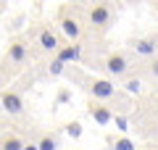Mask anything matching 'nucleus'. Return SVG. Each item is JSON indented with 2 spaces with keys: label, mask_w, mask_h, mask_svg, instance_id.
<instances>
[{
  "label": "nucleus",
  "mask_w": 158,
  "mask_h": 150,
  "mask_svg": "<svg viewBox=\"0 0 158 150\" xmlns=\"http://www.w3.org/2000/svg\"><path fill=\"white\" fill-rule=\"evenodd\" d=\"M58 24H61V32L66 34L71 42H79V37H82L85 27H82V19H79L77 13H71L69 8H63L61 16H58Z\"/></svg>",
  "instance_id": "f257e3e1"
},
{
  "label": "nucleus",
  "mask_w": 158,
  "mask_h": 150,
  "mask_svg": "<svg viewBox=\"0 0 158 150\" xmlns=\"http://www.w3.org/2000/svg\"><path fill=\"white\" fill-rule=\"evenodd\" d=\"M106 71H108V77H113V79H127L129 71H132V63H129V58H127L124 53H111V56L106 58Z\"/></svg>",
  "instance_id": "f03ea898"
},
{
  "label": "nucleus",
  "mask_w": 158,
  "mask_h": 150,
  "mask_svg": "<svg viewBox=\"0 0 158 150\" xmlns=\"http://www.w3.org/2000/svg\"><path fill=\"white\" fill-rule=\"evenodd\" d=\"M90 95L98 100V103H111V100H118L116 84L108 82V79H92V82H90Z\"/></svg>",
  "instance_id": "7ed1b4c3"
},
{
  "label": "nucleus",
  "mask_w": 158,
  "mask_h": 150,
  "mask_svg": "<svg viewBox=\"0 0 158 150\" xmlns=\"http://www.w3.org/2000/svg\"><path fill=\"white\" fill-rule=\"evenodd\" d=\"M87 21H90L92 29H100V32H106V29L113 24V13H111V8H108V6L98 3V6L90 8V13H87Z\"/></svg>",
  "instance_id": "20e7f679"
},
{
  "label": "nucleus",
  "mask_w": 158,
  "mask_h": 150,
  "mask_svg": "<svg viewBox=\"0 0 158 150\" xmlns=\"http://www.w3.org/2000/svg\"><path fill=\"white\" fill-rule=\"evenodd\" d=\"M0 108L8 113V116H21L24 113V100L16 90H6L0 92Z\"/></svg>",
  "instance_id": "39448f33"
},
{
  "label": "nucleus",
  "mask_w": 158,
  "mask_h": 150,
  "mask_svg": "<svg viewBox=\"0 0 158 150\" xmlns=\"http://www.w3.org/2000/svg\"><path fill=\"white\" fill-rule=\"evenodd\" d=\"M27 58H29V48H27V42L24 40H11V45H8V50H6V61L11 63V66H24L27 63Z\"/></svg>",
  "instance_id": "423d86ee"
},
{
  "label": "nucleus",
  "mask_w": 158,
  "mask_h": 150,
  "mask_svg": "<svg viewBox=\"0 0 158 150\" xmlns=\"http://www.w3.org/2000/svg\"><path fill=\"white\" fill-rule=\"evenodd\" d=\"M37 45H40V50H42V53H53V56L61 50V40H58V34L53 32L50 27H42V29H40Z\"/></svg>",
  "instance_id": "0eeeda50"
},
{
  "label": "nucleus",
  "mask_w": 158,
  "mask_h": 150,
  "mask_svg": "<svg viewBox=\"0 0 158 150\" xmlns=\"http://www.w3.org/2000/svg\"><path fill=\"white\" fill-rule=\"evenodd\" d=\"M129 48L135 50L137 56L156 58V53H158V40H156V37H140V40H132Z\"/></svg>",
  "instance_id": "6e6552de"
},
{
  "label": "nucleus",
  "mask_w": 158,
  "mask_h": 150,
  "mask_svg": "<svg viewBox=\"0 0 158 150\" xmlns=\"http://www.w3.org/2000/svg\"><path fill=\"white\" fill-rule=\"evenodd\" d=\"M90 116H92V121L95 124H100V127H108V124L113 121V111L106 106V103H90Z\"/></svg>",
  "instance_id": "1a4fd4ad"
},
{
  "label": "nucleus",
  "mask_w": 158,
  "mask_h": 150,
  "mask_svg": "<svg viewBox=\"0 0 158 150\" xmlns=\"http://www.w3.org/2000/svg\"><path fill=\"white\" fill-rule=\"evenodd\" d=\"M56 58H58V61H63V63H77V61H82V45H79V42L61 45V50L56 53Z\"/></svg>",
  "instance_id": "9d476101"
},
{
  "label": "nucleus",
  "mask_w": 158,
  "mask_h": 150,
  "mask_svg": "<svg viewBox=\"0 0 158 150\" xmlns=\"http://www.w3.org/2000/svg\"><path fill=\"white\" fill-rule=\"evenodd\" d=\"M0 150H24V142L19 134H6L0 140Z\"/></svg>",
  "instance_id": "9b49d317"
},
{
  "label": "nucleus",
  "mask_w": 158,
  "mask_h": 150,
  "mask_svg": "<svg viewBox=\"0 0 158 150\" xmlns=\"http://www.w3.org/2000/svg\"><path fill=\"white\" fill-rule=\"evenodd\" d=\"M37 148L40 150H58V148H61V142H58L56 134H42L40 142H37Z\"/></svg>",
  "instance_id": "f8f14e48"
},
{
  "label": "nucleus",
  "mask_w": 158,
  "mask_h": 150,
  "mask_svg": "<svg viewBox=\"0 0 158 150\" xmlns=\"http://www.w3.org/2000/svg\"><path fill=\"white\" fill-rule=\"evenodd\" d=\"M124 90H127L129 95H140V92H142V79H140V77H127Z\"/></svg>",
  "instance_id": "ddd939ff"
},
{
  "label": "nucleus",
  "mask_w": 158,
  "mask_h": 150,
  "mask_svg": "<svg viewBox=\"0 0 158 150\" xmlns=\"http://www.w3.org/2000/svg\"><path fill=\"white\" fill-rule=\"evenodd\" d=\"M48 71H50V74H53V77H61V74H63V71H66V63H63V61H58V58H56V56H53V61H50V63H48Z\"/></svg>",
  "instance_id": "4468645a"
},
{
  "label": "nucleus",
  "mask_w": 158,
  "mask_h": 150,
  "mask_svg": "<svg viewBox=\"0 0 158 150\" xmlns=\"http://www.w3.org/2000/svg\"><path fill=\"white\" fill-rule=\"evenodd\" d=\"M113 150H137V145L129 137H118V140H113Z\"/></svg>",
  "instance_id": "2eb2a0df"
},
{
  "label": "nucleus",
  "mask_w": 158,
  "mask_h": 150,
  "mask_svg": "<svg viewBox=\"0 0 158 150\" xmlns=\"http://www.w3.org/2000/svg\"><path fill=\"white\" fill-rule=\"evenodd\" d=\"M66 134L74 137V140H79V137H82V124H79V121H69L66 124Z\"/></svg>",
  "instance_id": "dca6fc26"
},
{
  "label": "nucleus",
  "mask_w": 158,
  "mask_h": 150,
  "mask_svg": "<svg viewBox=\"0 0 158 150\" xmlns=\"http://www.w3.org/2000/svg\"><path fill=\"white\" fill-rule=\"evenodd\" d=\"M148 77L153 82H158V58H150V63H148Z\"/></svg>",
  "instance_id": "f3484780"
},
{
  "label": "nucleus",
  "mask_w": 158,
  "mask_h": 150,
  "mask_svg": "<svg viewBox=\"0 0 158 150\" xmlns=\"http://www.w3.org/2000/svg\"><path fill=\"white\" fill-rule=\"evenodd\" d=\"M116 127L121 129V132H127V119L124 116H116Z\"/></svg>",
  "instance_id": "a211bd4d"
},
{
  "label": "nucleus",
  "mask_w": 158,
  "mask_h": 150,
  "mask_svg": "<svg viewBox=\"0 0 158 150\" xmlns=\"http://www.w3.org/2000/svg\"><path fill=\"white\" fill-rule=\"evenodd\" d=\"M24 150H40L37 142H24Z\"/></svg>",
  "instance_id": "6ab92c4d"
}]
</instances>
